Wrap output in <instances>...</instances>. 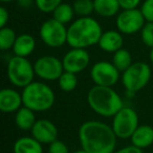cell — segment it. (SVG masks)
Masks as SVG:
<instances>
[{
  "instance_id": "ba28073f",
  "label": "cell",
  "mask_w": 153,
  "mask_h": 153,
  "mask_svg": "<svg viewBox=\"0 0 153 153\" xmlns=\"http://www.w3.org/2000/svg\"><path fill=\"white\" fill-rule=\"evenodd\" d=\"M39 34L43 43L51 48H58L67 43V28L65 24L53 18L46 20L41 25Z\"/></svg>"
},
{
  "instance_id": "7402d4cb",
  "label": "cell",
  "mask_w": 153,
  "mask_h": 153,
  "mask_svg": "<svg viewBox=\"0 0 153 153\" xmlns=\"http://www.w3.org/2000/svg\"><path fill=\"white\" fill-rule=\"evenodd\" d=\"M53 19L57 21L61 22L63 24L69 23L72 20L74 15V11L72 5L67 4V3H61L55 11L53 12Z\"/></svg>"
},
{
  "instance_id": "9a60e30c",
  "label": "cell",
  "mask_w": 153,
  "mask_h": 153,
  "mask_svg": "<svg viewBox=\"0 0 153 153\" xmlns=\"http://www.w3.org/2000/svg\"><path fill=\"white\" fill-rule=\"evenodd\" d=\"M123 37L121 35V32L117 30H107L103 33L98 45L102 51L106 53H114L119 49L123 48Z\"/></svg>"
},
{
  "instance_id": "3957f363",
  "label": "cell",
  "mask_w": 153,
  "mask_h": 153,
  "mask_svg": "<svg viewBox=\"0 0 153 153\" xmlns=\"http://www.w3.org/2000/svg\"><path fill=\"white\" fill-rule=\"evenodd\" d=\"M87 103L97 114L104 117H113L124 107L121 96L112 87L101 85L90 88Z\"/></svg>"
},
{
  "instance_id": "9c48e42d",
  "label": "cell",
  "mask_w": 153,
  "mask_h": 153,
  "mask_svg": "<svg viewBox=\"0 0 153 153\" xmlns=\"http://www.w3.org/2000/svg\"><path fill=\"white\" fill-rule=\"evenodd\" d=\"M35 74L44 81H57L64 72L62 60L53 56H42L34 64Z\"/></svg>"
},
{
  "instance_id": "d6986e66",
  "label": "cell",
  "mask_w": 153,
  "mask_h": 153,
  "mask_svg": "<svg viewBox=\"0 0 153 153\" xmlns=\"http://www.w3.org/2000/svg\"><path fill=\"white\" fill-rule=\"evenodd\" d=\"M37 122L35 111L27 107L23 106L16 112L15 115V124L22 131H28L32 130L35 123Z\"/></svg>"
},
{
  "instance_id": "5b68a950",
  "label": "cell",
  "mask_w": 153,
  "mask_h": 153,
  "mask_svg": "<svg viewBox=\"0 0 153 153\" xmlns=\"http://www.w3.org/2000/svg\"><path fill=\"white\" fill-rule=\"evenodd\" d=\"M7 78L16 87L24 88L34 82L35 68L27 58L14 56L7 63Z\"/></svg>"
},
{
  "instance_id": "7c38bea8",
  "label": "cell",
  "mask_w": 153,
  "mask_h": 153,
  "mask_svg": "<svg viewBox=\"0 0 153 153\" xmlns=\"http://www.w3.org/2000/svg\"><path fill=\"white\" fill-rule=\"evenodd\" d=\"M90 62V56L86 48H71L62 59L65 71L80 74L87 68Z\"/></svg>"
},
{
  "instance_id": "cb8c5ba5",
  "label": "cell",
  "mask_w": 153,
  "mask_h": 153,
  "mask_svg": "<svg viewBox=\"0 0 153 153\" xmlns=\"http://www.w3.org/2000/svg\"><path fill=\"white\" fill-rule=\"evenodd\" d=\"M16 33L10 27H2L0 30V49L3 51L13 48L16 42Z\"/></svg>"
},
{
  "instance_id": "1f68e13d",
  "label": "cell",
  "mask_w": 153,
  "mask_h": 153,
  "mask_svg": "<svg viewBox=\"0 0 153 153\" xmlns=\"http://www.w3.org/2000/svg\"><path fill=\"white\" fill-rule=\"evenodd\" d=\"M9 12L4 9L3 7H0V27H5L7 21H9Z\"/></svg>"
},
{
  "instance_id": "7a4b0ae2",
  "label": "cell",
  "mask_w": 153,
  "mask_h": 153,
  "mask_svg": "<svg viewBox=\"0 0 153 153\" xmlns=\"http://www.w3.org/2000/svg\"><path fill=\"white\" fill-rule=\"evenodd\" d=\"M102 26L91 17H80L67 28V43L71 48H88L99 43Z\"/></svg>"
},
{
  "instance_id": "44dd1931",
  "label": "cell",
  "mask_w": 153,
  "mask_h": 153,
  "mask_svg": "<svg viewBox=\"0 0 153 153\" xmlns=\"http://www.w3.org/2000/svg\"><path fill=\"white\" fill-rule=\"evenodd\" d=\"M112 63L120 72H124L132 65V56L129 51L121 48L113 53Z\"/></svg>"
},
{
  "instance_id": "52a82bcc",
  "label": "cell",
  "mask_w": 153,
  "mask_h": 153,
  "mask_svg": "<svg viewBox=\"0 0 153 153\" xmlns=\"http://www.w3.org/2000/svg\"><path fill=\"white\" fill-rule=\"evenodd\" d=\"M138 115L131 107H123L113 117L112 127L117 138H130L138 127Z\"/></svg>"
},
{
  "instance_id": "d6a6232c",
  "label": "cell",
  "mask_w": 153,
  "mask_h": 153,
  "mask_svg": "<svg viewBox=\"0 0 153 153\" xmlns=\"http://www.w3.org/2000/svg\"><path fill=\"white\" fill-rule=\"evenodd\" d=\"M18 2H19V4L21 5L22 7L27 9V7H30V5H32L33 0H18Z\"/></svg>"
},
{
  "instance_id": "83f0119b",
  "label": "cell",
  "mask_w": 153,
  "mask_h": 153,
  "mask_svg": "<svg viewBox=\"0 0 153 153\" xmlns=\"http://www.w3.org/2000/svg\"><path fill=\"white\" fill-rule=\"evenodd\" d=\"M48 153H69L67 145L64 142L56 140L48 146Z\"/></svg>"
},
{
  "instance_id": "d4e9b609",
  "label": "cell",
  "mask_w": 153,
  "mask_h": 153,
  "mask_svg": "<svg viewBox=\"0 0 153 153\" xmlns=\"http://www.w3.org/2000/svg\"><path fill=\"white\" fill-rule=\"evenodd\" d=\"M74 14L80 17H89L94 12V3L92 0H76L72 4Z\"/></svg>"
},
{
  "instance_id": "ac0fdd59",
  "label": "cell",
  "mask_w": 153,
  "mask_h": 153,
  "mask_svg": "<svg viewBox=\"0 0 153 153\" xmlns=\"http://www.w3.org/2000/svg\"><path fill=\"white\" fill-rule=\"evenodd\" d=\"M14 153H43V147L40 142L32 136H22L18 138L13 146Z\"/></svg>"
},
{
  "instance_id": "e575fe53",
  "label": "cell",
  "mask_w": 153,
  "mask_h": 153,
  "mask_svg": "<svg viewBox=\"0 0 153 153\" xmlns=\"http://www.w3.org/2000/svg\"><path fill=\"white\" fill-rule=\"evenodd\" d=\"M74 153H88L87 151H85L84 149H80V150H78V151H76Z\"/></svg>"
},
{
  "instance_id": "277c9868",
  "label": "cell",
  "mask_w": 153,
  "mask_h": 153,
  "mask_svg": "<svg viewBox=\"0 0 153 153\" xmlns=\"http://www.w3.org/2000/svg\"><path fill=\"white\" fill-rule=\"evenodd\" d=\"M21 94L23 106L32 109L35 112L46 111L55 104V92L43 82H32L23 88Z\"/></svg>"
},
{
  "instance_id": "30bf717a",
  "label": "cell",
  "mask_w": 153,
  "mask_h": 153,
  "mask_svg": "<svg viewBox=\"0 0 153 153\" xmlns=\"http://www.w3.org/2000/svg\"><path fill=\"white\" fill-rule=\"evenodd\" d=\"M90 76L96 85L112 87L120 80V71L112 62L99 61L92 66Z\"/></svg>"
},
{
  "instance_id": "d590c367",
  "label": "cell",
  "mask_w": 153,
  "mask_h": 153,
  "mask_svg": "<svg viewBox=\"0 0 153 153\" xmlns=\"http://www.w3.org/2000/svg\"><path fill=\"white\" fill-rule=\"evenodd\" d=\"M2 2H12V1H15V0H0Z\"/></svg>"
},
{
  "instance_id": "5bb4252c",
  "label": "cell",
  "mask_w": 153,
  "mask_h": 153,
  "mask_svg": "<svg viewBox=\"0 0 153 153\" xmlns=\"http://www.w3.org/2000/svg\"><path fill=\"white\" fill-rule=\"evenodd\" d=\"M23 105L22 94L13 88H3L0 91V110L4 113L17 112Z\"/></svg>"
},
{
  "instance_id": "8992f818",
  "label": "cell",
  "mask_w": 153,
  "mask_h": 153,
  "mask_svg": "<svg viewBox=\"0 0 153 153\" xmlns=\"http://www.w3.org/2000/svg\"><path fill=\"white\" fill-rule=\"evenodd\" d=\"M151 79V68L144 62H134L122 74V84L129 94L142 90Z\"/></svg>"
},
{
  "instance_id": "ffe728a7",
  "label": "cell",
  "mask_w": 153,
  "mask_h": 153,
  "mask_svg": "<svg viewBox=\"0 0 153 153\" xmlns=\"http://www.w3.org/2000/svg\"><path fill=\"white\" fill-rule=\"evenodd\" d=\"M94 12L102 17L115 16L121 9L117 0H94Z\"/></svg>"
},
{
  "instance_id": "6da1fadb",
  "label": "cell",
  "mask_w": 153,
  "mask_h": 153,
  "mask_svg": "<svg viewBox=\"0 0 153 153\" xmlns=\"http://www.w3.org/2000/svg\"><path fill=\"white\" fill-rule=\"evenodd\" d=\"M117 140L112 127L103 122L87 121L79 128L80 144L88 153H113Z\"/></svg>"
},
{
  "instance_id": "2e32d148",
  "label": "cell",
  "mask_w": 153,
  "mask_h": 153,
  "mask_svg": "<svg viewBox=\"0 0 153 153\" xmlns=\"http://www.w3.org/2000/svg\"><path fill=\"white\" fill-rule=\"evenodd\" d=\"M36 47V40L30 34H22L17 37L16 42L13 46L14 56L27 58L33 53Z\"/></svg>"
},
{
  "instance_id": "4fadbf2b",
  "label": "cell",
  "mask_w": 153,
  "mask_h": 153,
  "mask_svg": "<svg viewBox=\"0 0 153 153\" xmlns=\"http://www.w3.org/2000/svg\"><path fill=\"white\" fill-rule=\"evenodd\" d=\"M32 136L41 144H51L58 140V129L56 125L49 120H37L34 127L30 130Z\"/></svg>"
},
{
  "instance_id": "4316f807",
  "label": "cell",
  "mask_w": 153,
  "mask_h": 153,
  "mask_svg": "<svg viewBox=\"0 0 153 153\" xmlns=\"http://www.w3.org/2000/svg\"><path fill=\"white\" fill-rule=\"evenodd\" d=\"M142 41L146 46L153 47V22H147L140 30Z\"/></svg>"
},
{
  "instance_id": "f546056e",
  "label": "cell",
  "mask_w": 153,
  "mask_h": 153,
  "mask_svg": "<svg viewBox=\"0 0 153 153\" xmlns=\"http://www.w3.org/2000/svg\"><path fill=\"white\" fill-rule=\"evenodd\" d=\"M117 1H119L121 9L123 10L136 9L140 2V0H117Z\"/></svg>"
},
{
  "instance_id": "8fae6325",
  "label": "cell",
  "mask_w": 153,
  "mask_h": 153,
  "mask_svg": "<svg viewBox=\"0 0 153 153\" xmlns=\"http://www.w3.org/2000/svg\"><path fill=\"white\" fill-rule=\"evenodd\" d=\"M145 21L146 19L140 10H124L117 18V27L123 34L132 35L142 30Z\"/></svg>"
},
{
  "instance_id": "f1b7e54d",
  "label": "cell",
  "mask_w": 153,
  "mask_h": 153,
  "mask_svg": "<svg viewBox=\"0 0 153 153\" xmlns=\"http://www.w3.org/2000/svg\"><path fill=\"white\" fill-rule=\"evenodd\" d=\"M140 11L147 22H153V0H145Z\"/></svg>"
},
{
  "instance_id": "4dcf8cb0",
  "label": "cell",
  "mask_w": 153,
  "mask_h": 153,
  "mask_svg": "<svg viewBox=\"0 0 153 153\" xmlns=\"http://www.w3.org/2000/svg\"><path fill=\"white\" fill-rule=\"evenodd\" d=\"M113 153H144V152H143V149H140L137 147L131 145V146H126L124 148L119 149V150L114 151Z\"/></svg>"
},
{
  "instance_id": "484cf974",
  "label": "cell",
  "mask_w": 153,
  "mask_h": 153,
  "mask_svg": "<svg viewBox=\"0 0 153 153\" xmlns=\"http://www.w3.org/2000/svg\"><path fill=\"white\" fill-rule=\"evenodd\" d=\"M35 3L42 13H53L62 3V0H35Z\"/></svg>"
},
{
  "instance_id": "e0dca14e",
  "label": "cell",
  "mask_w": 153,
  "mask_h": 153,
  "mask_svg": "<svg viewBox=\"0 0 153 153\" xmlns=\"http://www.w3.org/2000/svg\"><path fill=\"white\" fill-rule=\"evenodd\" d=\"M133 146L140 149H146L153 144V127L149 125L138 126L130 137Z\"/></svg>"
},
{
  "instance_id": "836d02e7",
  "label": "cell",
  "mask_w": 153,
  "mask_h": 153,
  "mask_svg": "<svg viewBox=\"0 0 153 153\" xmlns=\"http://www.w3.org/2000/svg\"><path fill=\"white\" fill-rule=\"evenodd\" d=\"M149 59H150V61L152 62V64H153V47L151 48L150 53H149Z\"/></svg>"
},
{
  "instance_id": "603a6c76",
  "label": "cell",
  "mask_w": 153,
  "mask_h": 153,
  "mask_svg": "<svg viewBox=\"0 0 153 153\" xmlns=\"http://www.w3.org/2000/svg\"><path fill=\"white\" fill-rule=\"evenodd\" d=\"M59 83V87L64 92H71L76 89V85H78V78H76V74L69 71H65L61 74V76L58 80Z\"/></svg>"
}]
</instances>
